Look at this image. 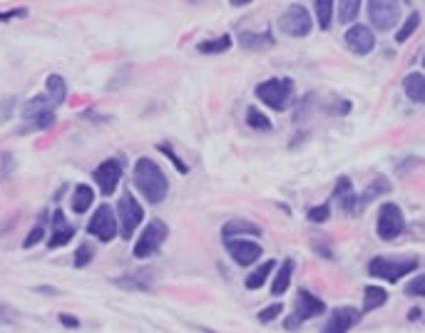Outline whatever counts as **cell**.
I'll return each mask as SVG.
<instances>
[{"instance_id":"cell-1","label":"cell","mask_w":425,"mask_h":333,"mask_svg":"<svg viewBox=\"0 0 425 333\" xmlns=\"http://www.w3.org/2000/svg\"><path fill=\"white\" fill-rule=\"evenodd\" d=\"M135 184H137V190L142 192V196L150 204H162L170 194L167 174L150 157H142L135 162Z\"/></svg>"},{"instance_id":"cell-2","label":"cell","mask_w":425,"mask_h":333,"mask_svg":"<svg viewBox=\"0 0 425 333\" xmlns=\"http://www.w3.org/2000/svg\"><path fill=\"white\" fill-rule=\"evenodd\" d=\"M65 97H67V82L60 75H50L45 82V95L27 100L25 107H23V117L33 122V119L45 117V115H55V107L62 105Z\"/></svg>"},{"instance_id":"cell-3","label":"cell","mask_w":425,"mask_h":333,"mask_svg":"<svg viewBox=\"0 0 425 333\" xmlns=\"http://www.w3.org/2000/svg\"><path fill=\"white\" fill-rule=\"evenodd\" d=\"M117 216H119V224H117L119 236H122V239H132L135 231H137V227L142 224V219H144V209L139 207V202L135 199L132 192L124 190L122 194H119Z\"/></svg>"},{"instance_id":"cell-4","label":"cell","mask_w":425,"mask_h":333,"mask_svg":"<svg viewBox=\"0 0 425 333\" xmlns=\"http://www.w3.org/2000/svg\"><path fill=\"white\" fill-rule=\"evenodd\" d=\"M323 311H326V303H323V301L316 299L311 291H299V294H296V301H294V314L284 321V326H286L288 331H296L303 321L316 319V316H321Z\"/></svg>"},{"instance_id":"cell-5","label":"cell","mask_w":425,"mask_h":333,"mask_svg":"<svg viewBox=\"0 0 425 333\" xmlns=\"http://www.w3.org/2000/svg\"><path fill=\"white\" fill-rule=\"evenodd\" d=\"M167 234H170V229H167V224L164 222H159V219L147 224V227L142 229V234H139L135 249H132L135 259H150L152 254H157V249L164 244Z\"/></svg>"},{"instance_id":"cell-6","label":"cell","mask_w":425,"mask_h":333,"mask_svg":"<svg viewBox=\"0 0 425 333\" xmlns=\"http://www.w3.org/2000/svg\"><path fill=\"white\" fill-rule=\"evenodd\" d=\"M418 266L415 259H386V256H376L371 264H368V271L378 279H386L388 284H395L406 274H411L413 268Z\"/></svg>"},{"instance_id":"cell-7","label":"cell","mask_w":425,"mask_h":333,"mask_svg":"<svg viewBox=\"0 0 425 333\" xmlns=\"http://www.w3.org/2000/svg\"><path fill=\"white\" fill-rule=\"evenodd\" d=\"M291 80H279L271 78L266 82L256 87V97L262 100L264 105H268L271 110H284L286 107V100L291 97Z\"/></svg>"},{"instance_id":"cell-8","label":"cell","mask_w":425,"mask_h":333,"mask_svg":"<svg viewBox=\"0 0 425 333\" xmlns=\"http://www.w3.org/2000/svg\"><path fill=\"white\" fill-rule=\"evenodd\" d=\"M406 229V219H403V211H400L398 204H383L378 211V236L383 242H393L398 239Z\"/></svg>"},{"instance_id":"cell-9","label":"cell","mask_w":425,"mask_h":333,"mask_svg":"<svg viewBox=\"0 0 425 333\" xmlns=\"http://www.w3.org/2000/svg\"><path fill=\"white\" fill-rule=\"evenodd\" d=\"M87 231H90L95 239H100V242H112V239L117 236V231H119L117 216H115L112 207L102 204V207H100V209L92 214L90 224H87Z\"/></svg>"},{"instance_id":"cell-10","label":"cell","mask_w":425,"mask_h":333,"mask_svg":"<svg viewBox=\"0 0 425 333\" xmlns=\"http://www.w3.org/2000/svg\"><path fill=\"white\" fill-rule=\"evenodd\" d=\"M279 27L291 38H306L311 33V15L303 5H291L279 18Z\"/></svg>"},{"instance_id":"cell-11","label":"cell","mask_w":425,"mask_h":333,"mask_svg":"<svg viewBox=\"0 0 425 333\" xmlns=\"http://www.w3.org/2000/svg\"><path fill=\"white\" fill-rule=\"evenodd\" d=\"M368 18H371L376 30H391L400 18V5L388 3V0H371L368 3Z\"/></svg>"},{"instance_id":"cell-12","label":"cell","mask_w":425,"mask_h":333,"mask_svg":"<svg viewBox=\"0 0 425 333\" xmlns=\"http://www.w3.org/2000/svg\"><path fill=\"white\" fill-rule=\"evenodd\" d=\"M119 176H122V162L119 159H105L95 170V182H97L102 194H112V192L117 190Z\"/></svg>"},{"instance_id":"cell-13","label":"cell","mask_w":425,"mask_h":333,"mask_svg":"<svg viewBox=\"0 0 425 333\" xmlns=\"http://www.w3.org/2000/svg\"><path fill=\"white\" fill-rule=\"evenodd\" d=\"M231 259H234L239 266H251V264L262 256V246L256 242H246V239H229L227 242Z\"/></svg>"},{"instance_id":"cell-14","label":"cell","mask_w":425,"mask_h":333,"mask_svg":"<svg viewBox=\"0 0 425 333\" xmlns=\"http://www.w3.org/2000/svg\"><path fill=\"white\" fill-rule=\"evenodd\" d=\"M356 321H358V311H356V308L338 306L328 314L326 326H323V331L321 333H346L348 328L356 326Z\"/></svg>"},{"instance_id":"cell-15","label":"cell","mask_w":425,"mask_h":333,"mask_svg":"<svg viewBox=\"0 0 425 333\" xmlns=\"http://www.w3.org/2000/svg\"><path fill=\"white\" fill-rule=\"evenodd\" d=\"M346 45L354 50L356 55H368L376 47V35L368 30L366 25H354L346 30Z\"/></svg>"},{"instance_id":"cell-16","label":"cell","mask_w":425,"mask_h":333,"mask_svg":"<svg viewBox=\"0 0 425 333\" xmlns=\"http://www.w3.org/2000/svg\"><path fill=\"white\" fill-rule=\"evenodd\" d=\"M72 236H75V227H70V224H67L62 209H55V214H53V236H50L47 246H50V249L65 246V244L72 242Z\"/></svg>"},{"instance_id":"cell-17","label":"cell","mask_w":425,"mask_h":333,"mask_svg":"<svg viewBox=\"0 0 425 333\" xmlns=\"http://www.w3.org/2000/svg\"><path fill=\"white\" fill-rule=\"evenodd\" d=\"M334 196L338 199V204L346 211H358V196H356L354 184H351V179H348V176H341L338 182H336Z\"/></svg>"},{"instance_id":"cell-18","label":"cell","mask_w":425,"mask_h":333,"mask_svg":"<svg viewBox=\"0 0 425 333\" xmlns=\"http://www.w3.org/2000/svg\"><path fill=\"white\" fill-rule=\"evenodd\" d=\"M403 87H406V95L413 102L425 105V78L420 72H411V75L403 80Z\"/></svg>"},{"instance_id":"cell-19","label":"cell","mask_w":425,"mask_h":333,"mask_svg":"<svg viewBox=\"0 0 425 333\" xmlns=\"http://www.w3.org/2000/svg\"><path fill=\"white\" fill-rule=\"evenodd\" d=\"M92 202H95V192L87 184H80L78 190H75V194H72V211L75 214H85L92 207Z\"/></svg>"},{"instance_id":"cell-20","label":"cell","mask_w":425,"mask_h":333,"mask_svg":"<svg viewBox=\"0 0 425 333\" xmlns=\"http://www.w3.org/2000/svg\"><path fill=\"white\" fill-rule=\"evenodd\" d=\"M291 276H294V259H286V262L282 264V268H279L274 284H271V291H274L276 296H282L288 288V284H291Z\"/></svg>"},{"instance_id":"cell-21","label":"cell","mask_w":425,"mask_h":333,"mask_svg":"<svg viewBox=\"0 0 425 333\" xmlns=\"http://www.w3.org/2000/svg\"><path fill=\"white\" fill-rule=\"evenodd\" d=\"M239 43H242V47H246V50H264V47H271L274 45V38L268 33H242L239 35Z\"/></svg>"},{"instance_id":"cell-22","label":"cell","mask_w":425,"mask_h":333,"mask_svg":"<svg viewBox=\"0 0 425 333\" xmlns=\"http://www.w3.org/2000/svg\"><path fill=\"white\" fill-rule=\"evenodd\" d=\"M274 266H276V262H266V264H262L259 268H254V271H251V274L246 276V288H249V291H256V288H262L264 281L268 279V274L274 271Z\"/></svg>"},{"instance_id":"cell-23","label":"cell","mask_w":425,"mask_h":333,"mask_svg":"<svg viewBox=\"0 0 425 333\" xmlns=\"http://www.w3.org/2000/svg\"><path fill=\"white\" fill-rule=\"evenodd\" d=\"M388 301V291L380 286H368L366 294H363V311H373V308L383 306Z\"/></svg>"},{"instance_id":"cell-24","label":"cell","mask_w":425,"mask_h":333,"mask_svg":"<svg viewBox=\"0 0 425 333\" xmlns=\"http://www.w3.org/2000/svg\"><path fill=\"white\" fill-rule=\"evenodd\" d=\"M222 234H224V239L229 242L234 234H254V236H259V234H262V229L256 227V224H251V222H229V224H224Z\"/></svg>"},{"instance_id":"cell-25","label":"cell","mask_w":425,"mask_h":333,"mask_svg":"<svg viewBox=\"0 0 425 333\" xmlns=\"http://www.w3.org/2000/svg\"><path fill=\"white\" fill-rule=\"evenodd\" d=\"M231 47V38L229 35H222V38H214V40H204L196 45V50L204 55H214V53H227Z\"/></svg>"},{"instance_id":"cell-26","label":"cell","mask_w":425,"mask_h":333,"mask_svg":"<svg viewBox=\"0 0 425 333\" xmlns=\"http://www.w3.org/2000/svg\"><path fill=\"white\" fill-rule=\"evenodd\" d=\"M246 122L251 130H259V132H268L271 130V122H268V117L264 115V112H259L256 107H249L246 110Z\"/></svg>"},{"instance_id":"cell-27","label":"cell","mask_w":425,"mask_h":333,"mask_svg":"<svg viewBox=\"0 0 425 333\" xmlns=\"http://www.w3.org/2000/svg\"><path fill=\"white\" fill-rule=\"evenodd\" d=\"M314 8H316V15H319V25L323 30H328L331 27V15H334V3L331 0H319Z\"/></svg>"},{"instance_id":"cell-28","label":"cell","mask_w":425,"mask_h":333,"mask_svg":"<svg viewBox=\"0 0 425 333\" xmlns=\"http://www.w3.org/2000/svg\"><path fill=\"white\" fill-rule=\"evenodd\" d=\"M418 25H420V13H415V10H413V13L408 15L406 23H403V27L398 30L395 40H398V43H406V40L411 38V35L415 33V30H418Z\"/></svg>"},{"instance_id":"cell-29","label":"cell","mask_w":425,"mask_h":333,"mask_svg":"<svg viewBox=\"0 0 425 333\" xmlns=\"http://www.w3.org/2000/svg\"><path fill=\"white\" fill-rule=\"evenodd\" d=\"M45 239V227L43 224H35L33 229H30V234L25 236V242H23V249H33L35 244H40Z\"/></svg>"},{"instance_id":"cell-30","label":"cell","mask_w":425,"mask_h":333,"mask_svg":"<svg viewBox=\"0 0 425 333\" xmlns=\"http://www.w3.org/2000/svg\"><path fill=\"white\" fill-rule=\"evenodd\" d=\"M358 10H360L358 0H348V3H343V5H341V23H351V20H356Z\"/></svg>"},{"instance_id":"cell-31","label":"cell","mask_w":425,"mask_h":333,"mask_svg":"<svg viewBox=\"0 0 425 333\" xmlns=\"http://www.w3.org/2000/svg\"><path fill=\"white\" fill-rule=\"evenodd\" d=\"M92 256H95V249H92L90 244H82V246L78 249V254H75V266L85 268L87 264L92 262Z\"/></svg>"},{"instance_id":"cell-32","label":"cell","mask_w":425,"mask_h":333,"mask_svg":"<svg viewBox=\"0 0 425 333\" xmlns=\"http://www.w3.org/2000/svg\"><path fill=\"white\" fill-rule=\"evenodd\" d=\"M328 216H331V207H328V204H321V207L308 209V222H314V224L328 222Z\"/></svg>"},{"instance_id":"cell-33","label":"cell","mask_w":425,"mask_h":333,"mask_svg":"<svg viewBox=\"0 0 425 333\" xmlns=\"http://www.w3.org/2000/svg\"><path fill=\"white\" fill-rule=\"evenodd\" d=\"M157 150L162 152V154H167V157L172 159V164H174V167H177V172H182V174H187V172H189V170H187V164H184L182 159H179L177 154H174V152H172V147H170V144H167V142L157 144Z\"/></svg>"},{"instance_id":"cell-34","label":"cell","mask_w":425,"mask_h":333,"mask_svg":"<svg viewBox=\"0 0 425 333\" xmlns=\"http://www.w3.org/2000/svg\"><path fill=\"white\" fill-rule=\"evenodd\" d=\"M408 294L423 296V299H425V274L415 276V279H413L411 284H408Z\"/></svg>"},{"instance_id":"cell-35","label":"cell","mask_w":425,"mask_h":333,"mask_svg":"<svg viewBox=\"0 0 425 333\" xmlns=\"http://www.w3.org/2000/svg\"><path fill=\"white\" fill-rule=\"evenodd\" d=\"M282 308H284L282 303H271V306L264 308L262 314H259V321H262V323H268V321H274L276 316L282 314Z\"/></svg>"},{"instance_id":"cell-36","label":"cell","mask_w":425,"mask_h":333,"mask_svg":"<svg viewBox=\"0 0 425 333\" xmlns=\"http://www.w3.org/2000/svg\"><path fill=\"white\" fill-rule=\"evenodd\" d=\"M23 15H27L25 8H13L10 13H0V20H13V18H23Z\"/></svg>"},{"instance_id":"cell-37","label":"cell","mask_w":425,"mask_h":333,"mask_svg":"<svg viewBox=\"0 0 425 333\" xmlns=\"http://www.w3.org/2000/svg\"><path fill=\"white\" fill-rule=\"evenodd\" d=\"M60 323L67 328H80V319H75V316H67V314H60Z\"/></svg>"},{"instance_id":"cell-38","label":"cell","mask_w":425,"mask_h":333,"mask_svg":"<svg viewBox=\"0 0 425 333\" xmlns=\"http://www.w3.org/2000/svg\"><path fill=\"white\" fill-rule=\"evenodd\" d=\"M10 321V316H8V311L3 306H0V323H8Z\"/></svg>"},{"instance_id":"cell-39","label":"cell","mask_w":425,"mask_h":333,"mask_svg":"<svg viewBox=\"0 0 425 333\" xmlns=\"http://www.w3.org/2000/svg\"><path fill=\"white\" fill-rule=\"evenodd\" d=\"M423 67H425V58H423Z\"/></svg>"}]
</instances>
